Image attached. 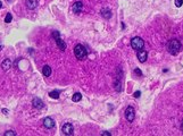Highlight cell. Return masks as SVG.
<instances>
[{
  "label": "cell",
  "instance_id": "d6986e66",
  "mask_svg": "<svg viewBox=\"0 0 183 136\" xmlns=\"http://www.w3.org/2000/svg\"><path fill=\"white\" fill-rule=\"evenodd\" d=\"M5 136H16V133L14 130H7L5 133Z\"/></svg>",
  "mask_w": 183,
  "mask_h": 136
},
{
  "label": "cell",
  "instance_id": "7a4b0ae2",
  "mask_svg": "<svg viewBox=\"0 0 183 136\" xmlns=\"http://www.w3.org/2000/svg\"><path fill=\"white\" fill-rule=\"evenodd\" d=\"M74 54L77 58L78 60H84L88 56V51L82 44H77V45L74 48Z\"/></svg>",
  "mask_w": 183,
  "mask_h": 136
},
{
  "label": "cell",
  "instance_id": "e0dca14e",
  "mask_svg": "<svg viewBox=\"0 0 183 136\" xmlns=\"http://www.w3.org/2000/svg\"><path fill=\"white\" fill-rule=\"evenodd\" d=\"M11 19H13V16H11V14H7L6 18H5V22H6V23H10V22H11Z\"/></svg>",
  "mask_w": 183,
  "mask_h": 136
},
{
  "label": "cell",
  "instance_id": "5bb4252c",
  "mask_svg": "<svg viewBox=\"0 0 183 136\" xmlns=\"http://www.w3.org/2000/svg\"><path fill=\"white\" fill-rule=\"evenodd\" d=\"M42 74L44 77H49L50 75H51V68H50L48 65H46V66H43L42 68Z\"/></svg>",
  "mask_w": 183,
  "mask_h": 136
},
{
  "label": "cell",
  "instance_id": "8992f818",
  "mask_svg": "<svg viewBox=\"0 0 183 136\" xmlns=\"http://www.w3.org/2000/svg\"><path fill=\"white\" fill-rule=\"evenodd\" d=\"M43 126L46 127L47 129H51V128H54V127H55V121H54V119H52V118H50V117H47V118H44V119H43Z\"/></svg>",
  "mask_w": 183,
  "mask_h": 136
},
{
  "label": "cell",
  "instance_id": "83f0119b",
  "mask_svg": "<svg viewBox=\"0 0 183 136\" xmlns=\"http://www.w3.org/2000/svg\"><path fill=\"white\" fill-rule=\"evenodd\" d=\"M7 1H10V0H7Z\"/></svg>",
  "mask_w": 183,
  "mask_h": 136
},
{
  "label": "cell",
  "instance_id": "484cf974",
  "mask_svg": "<svg viewBox=\"0 0 183 136\" xmlns=\"http://www.w3.org/2000/svg\"><path fill=\"white\" fill-rule=\"evenodd\" d=\"M2 49V43H1V41H0V50Z\"/></svg>",
  "mask_w": 183,
  "mask_h": 136
},
{
  "label": "cell",
  "instance_id": "ffe728a7",
  "mask_svg": "<svg viewBox=\"0 0 183 136\" xmlns=\"http://www.w3.org/2000/svg\"><path fill=\"white\" fill-rule=\"evenodd\" d=\"M183 5V0H175V6L176 7H181Z\"/></svg>",
  "mask_w": 183,
  "mask_h": 136
},
{
  "label": "cell",
  "instance_id": "7c38bea8",
  "mask_svg": "<svg viewBox=\"0 0 183 136\" xmlns=\"http://www.w3.org/2000/svg\"><path fill=\"white\" fill-rule=\"evenodd\" d=\"M38 6V0H26V7L29 9H35Z\"/></svg>",
  "mask_w": 183,
  "mask_h": 136
},
{
  "label": "cell",
  "instance_id": "9a60e30c",
  "mask_svg": "<svg viewBox=\"0 0 183 136\" xmlns=\"http://www.w3.org/2000/svg\"><path fill=\"white\" fill-rule=\"evenodd\" d=\"M59 94H60V92H59V91H51V92L49 93L50 98H52V99H58Z\"/></svg>",
  "mask_w": 183,
  "mask_h": 136
},
{
  "label": "cell",
  "instance_id": "4316f807",
  "mask_svg": "<svg viewBox=\"0 0 183 136\" xmlns=\"http://www.w3.org/2000/svg\"><path fill=\"white\" fill-rule=\"evenodd\" d=\"M1 7H2V3H1V1H0V8H1Z\"/></svg>",
  "mask_w": 183,
  "mask_h": 136
},
{
  "label": "cell",
  "instance_id": "ba28073f",
  "mask_svg": "<svg viewBox=\"0 0 183 136\" xmlns=\"http://www.w3.org/2000/svg\"><path fill=\"white\" fill-rule=\"evenodd\" d=\"M82 10H83V3L81 1H77L73 5V11L75 14H80Z\"/></svg>",
  "mask_w": 183,
  "mask_h": 136
},
{
  "label": "cell",
  "instance_id": "5b68a950",
  "mask_svg": "<svg viewBox=\"0 0 183 136\" xmlns=\"http://www.w3.org/2000/svg\"><path fill=\"white\" fill-rule=\"evenodd\" d=\"M62 132L64 135H73L74 134V127H73L72 124H65V125H63L62 127Z\"/></svg>",
  "mask_w": 183,
  "mask_h": 136
},
{
  "label": "cell",
  "instance_id": "d4e9b609",
  "mask_svg": "<svg viewBox=\"0 0 183 136\" xmlns=\"http://www.w3.org/2000/svg\"><path fill=\"white\" fill-rule=\"evenodd\" d=\"M181 130H182V132H183V120H182V121H181Z\"/></svg>",
  "mask_w": 183,
  "mask_h": 136
},
{
  "label": "cell",
  "instance_id": "44dd1931",
  "mask_svg": "<svg viewBox=\"0 0 183 136\" xmlns=\"http://www.w3.org/2000/svg\"><path fill=\"white\" fill-rule=\"evenodd\" d=\"M134 73L137 74V75H139V76H142V73H141V70L139 69V68H135V69H134Z\"/></svg>",
  "mask_w": 183,
  "mask_h": 136
},
{
  "label": "cell",
  "instance_id": "cb8c5ba5",
  "mask_svg": "<svg viewBox=\"0 0 183 136\" xmlns=\"http://www.w3.org/2000/svg\"><path fill=\"white\" fill-rule=\"evenodd\" d=\"M2 112L5 113V115H7V113H8V110H7V109H2Z\"/></svg>",
  "mask_w": 183,
  "mask_h": 136
},
{
  "label": "cell",
  "instance_id": "3957f363",
  "mask_svg": "<svg viewBox=\"0 0 183 136\" xmlns=\"http://www.w3.org/2000/svg\"><path fill=\"white\" fill-rule=\"evenodd\" d=\"M131 46L133 48L134 50H137V51H140V50L143 49L144 46V41L139 36H135L133 37L132 40H131Z\"/></svg>",
  "mask_w": 183,
  "mask_h": 136
},
{
  "label": "cell",
  "instance_id": "30bf717a",
  "mask_svg": "<svg viewBox=\"0 0 183 136\" xmlns=\"http://www.w3.org/2000/svg\"><path fill=\"white\" fill-rule=\"evenodd\" d=\"M56 44H57V46H58L59 49L62 50V51H65L66 50V43H65V41H63L60 37H58V39H56Z\"/></svg>",
  "mask_w": 183,
  "mask_h": 136
},
{
  "label": "cell",
  "instance_id": "7402d4cb",
  "mask_svg": "<svg viewBox=\"0 0 183 136\" xmlns=\"http://www.w3.org/2000/svg\"><path fill=\"white\" fill-rule=\"evenodd\" d=\"M140 95H141V92H140V91H137V92L134 93V98H140Z\"/></svg>",
  "mask_w": 183,
  "mask_h": 136
},
{
  "label": "cell",
  "instance_id": "2e32d148",
  "mask_svg": "<svg viewBox=\"0 0 183 136\" xmlns=\"http://www.w3.org/2000/svg\"><path fill=\"white\" fill-rule=\"evenodd\" d=\"M82 99V95H81V93H75L74 95H73L72 100L74 101V102H78V101H81Z\"/></svg>",
  "mask_w": 183,
  "mask_h": 136
},
{
  "label": "cell",
  "instance_id": "4fadbf2b",
  "mask_svg": "<svg viewBox=\"0 0 183 136\" xmlns=\"http://www.w3.org/2000/svg\"><path fill=\"white\" fill-rule=\"evenodd\" d=\"M1 67H2V69L3 70H8L11 67V60L10 59H5L1 63Z\"/></svg>",
  "mask_w": 183,
  "mask_h": 136
},
{
  "label": "cell",
  "instance_id": "6da1fadb",
  "mask_svg": "<svg viewBox=\"0 0 183 136\" xmlns=\"http://www.w3.org/2000/svg\"><path fill=\"white\" fill-rule=\"evenodd\" d=\"M167 50H168V52H170L171 54H173V56L177 54L181 50V42L177 40V39L171 40L170 42H168V44H167Z\"/></svg>",
  "mask_w": 183,
  "mask_h": 136
},
{
  "label": "cell",
  "instance_id": "9c48e42d",
  "mask_svg": "<svg viewBox=\"0 0 183 136\" xmlns=\"http://www.w3.org/2000/svg\"><path fill=\"white\" fill-rule=\"evenodd\" d=\"M32 104L34 108H36V109H42L43 108V102H42V100L41 99H38V98H35V99H33L32 101Z\"/></svg>",
  "mask_w": 183,
  "mask_h": 136
},
{
  "label": "cell",
  "instance_id": "603a6c76",
  "mask_svg": "<svg viewBox=\"0 0 183 136\" xmlns=\"http://www.w3.org/2000/svg\"><path fill=\"white\" fill-rule=\"evenodd\" d=\"M102 135H104V136H110V133H108V132H104Z\"/></svg>",
  "mask_w": 183,
  "mask_h": 136
},
{
  "label": "cell",
  "instance_id": "ac0fdd59",
  "mask_svg": "<svg viewBox=\"0 0 183 136\" xmlns=\"http://www.w3.org/2000/svg\"><path fill=\"white\" fill-rule=\"evenodd\" d=\"M52 37H54V39H58V37H60V33H59L58 31H54V32H52Z\"/></svg>",
  "mask_w": 183,
  "mask_h": 136
},
{
  "label": "cell",
  "instance_id": "8fae6325",
  "mask_svg": "<svg viewBox=\"0 0 183 136\" xmlns=\"http://www.w3.org/2000/svg\"><path fill=\"white\" fill-rule=\"evenodd\" d=\"M100 14H101V16L105 17L106 19H108V18H110L111 17V10L109 9V8H102Z\"/></svg>",
  "mask_w": 183,
  "mask_h": 136
},
{
  "label": "cell",
  "instance_id": "52a82bcc",
  "mask_svg": "<svg viewBox=\"0 0 183 136\" xmlns=\"http://www.w3.org/2000/svg\"><path fill=\"white\" fill-rule=\"evenodd\" d=\"M148 58V53L147 51H144V50H140V51H138V59L140 63H144Z\"/></svg>",
  "mask_w": 183,
  "mask_h": 136
},
{
  "label": "cell",
  "instance_id": "277c9868",
  "mask_svg": "<svg viewBox=\"0 0 183 136\" xmlns=\"http://www.w3.org/2000/svg\"><path fill=\"white\" fill-rule=\"evenodd\" d=\"M125 118L128 121H133L134 118H135V110H134L133 107H128L126 109H125Z\"/></svg>",
  "mask_w": 183,
  "mask_h": 136
}]
</instances>
